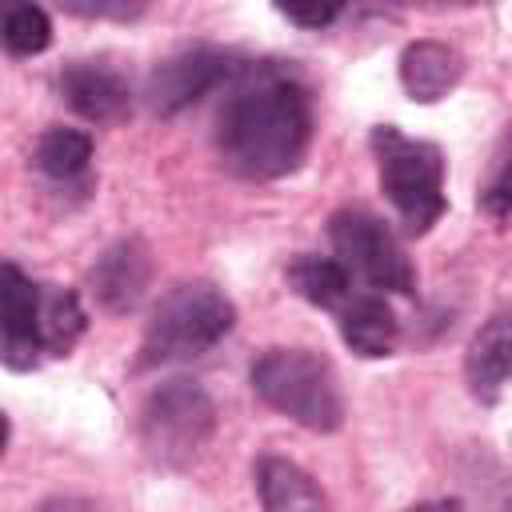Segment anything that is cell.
I'll return each mask as SVG.
<instances>
[{"label": "cell", "mask_w": 512, "mask_h": 512, "mask_svg": "<svg viewBox=\"0 0 512 512\" xmlns=\"http://www.w3.org/2000/svg\"><path fill=\"white\" fill-rule=\"evenodd\" d=\"M408 512H460V504L456 500H428V504H416Z\"/></svg>", "instance_id": "20"}, {"label": "cell", "mask_w": 512, "mask_h": 512, "mask_svg": "<svg viewBox=\"0 0 512 512\" xmlns=\"http://www.w3.org/2000/svg\"><path fill=\"white\" fill-rule=\"evenodd\" d=\"M40 352V284H32L16 264H4V364L32 368Z\"/></svg>", "instance_id": "8"}, {"label": "cell", "mask_w": 512, "mask_h": 512, "mask_svg": "<svg viewBox=\"0 0 512 512\" xmlns=\"http://www.w3.org/2000/svg\"><path fill=\"white\" fill-rule=\"evenodd\" d=\"M464 376L472 396L480 400H496L500 388L512 376V308H500L468 344L464 356Z\"/></svg>", "instance_id": "10"}, {"label": "cell", "mask_w": 512, "mask_h": 512, "mask_svg": "<svg viewBox=\"0 0 512 512\" xmlns=\"http://www.w3.org/2000/svg\"><path fill=\"white\" fill-rule=\"evenodd\" d=\"M280 16H288L292 24H304V28H324V24H332L340 16V4H312V8H304V4H280Z\"/></svg>", "instance_id": "19"}, {"label": "cell", "mask_w": 512, "mask_h": 512, "mask_svg": "<svg viewBox=\"0 0 512 512\" xmlns=\"http://www.w3.org/2000/svg\"><path fill=\"white\" fill-rule=\"evenodd\" d=\"M60 88L68 96V104L84 116V120H96V124H112L128 112L132 104V92H128V80L104 64H68L64 76H60Z\"/></svg>", "instance_id": "9"}, {"label": "cell", "mask_w": 512, "mask_h": 512, "mask_svg": "<svg viewBox=\"0 0 512 512\" xmlns=\"http://www.w3.org/2000/svg\"><path fill=\"white\" fill-rule=\"evenodd\" d=\"M232 320H236V308L224 292H216L212 284H180L156 304L144 328L136 364L160 368V364L196 360L232 332Z\"/></svg>", "instance_id": "2"}, {"label": "cell", "mask_w": 512, "mask_h": 512, "mask_svg": "<svg viewBox=\"0 0 512 512\" xmlns=\"http://www.w3.org/2000/svg\"><path fill=\"white\" fill-rule=\"evenodd\" d=\"M484 208L492 216H500V220H512V148H508V156L500 160L496 176L484 188Z\"/></svg>", "instance_id": "18"}, {"label": "cell", "mask_w": 512, "mask_h": 512, "mask_svg": "<svg viewBox=\"0 0 512 512\" xmlns=\"http://www.w3.org/2000/svg\"><path fill=\"white\" fill-rule=\"evenodd\" d=\"M0 36H4V48L12 56H36V52L48 48L52 24H48L44 8H36V4H12L4 12V32Z\"/></svg>", "instance_id": "17"}, {"label": "cell", "mask_w": 512, "mask_h": 512, "mask_svg": "<svg viewBox=\"0 0 512 512\" xmlns=\"http://www.w3.org/2000/svg\"><path fill=\"white\" fill-rule=\"evenodd\" d=\"M232 76V60L220 48L196 44V48H180L176 56H168L152 76H148V104L160 116H176L180 108L204 100L212 88H220Z\"/></svg>", "instance_id": "7"}, {"label": "cell", "mask_w": 512, "mask_h": 512, "mask_svg": "<svg viewBox=\"0 0 512 512\" xmlns=\"http://www.w3.org/2000/svg\"><path fill=\"white\" fill-rule=\"evenodd\" d=\"M336 320H340L344 344H348L352 352H360V356H388V352L396 348L400 324H396V316H392V308H388V300H384L380 292L360 288V292L336 312Z\"/></svg>", "instance_id": "11"}, {"label": "cell", "mask_w": 512, "mask_h": 512, "mask_svg": "<svg viewBox=\"0 0 512 512\" xmlns=\"http://www.w3.org/2000/svg\"><path fill=\"white\" fill-rule=\"evenodd\" d=\"M312 136L308 88L288 68L248 72L220 108L216 148L236 176L272 180L300 164Z\"/></svg>", "instance_id": "1"}, {"label": "cell", "mask_w": 512, "mask_h": 512, "mask_svg": "<svg viewBox=\"0 0 512 512\" xmlns=\"http://www.w3.org/2000/svg\"><path fill=\"white\" fill-rule=\"evenodd\" d=\"M212 424L216 408L208 392L192 380H168L148 396L140 412V440L160 464L180 468L208 444Z\"/></svg>", "instance_id": "6"}, {"label": "cell", "mask_w": 512, "mask_h": 512, "mask_svg": "<svg viewBox=\"0 0 512 512\" xmlns=\"http://www.w3.org/2000/svg\"><path fill=\"white\" fill-rule=\"evenodd\" d=\"M380 188L408 232H428L444 212V156L428 140H412L392 124L372 132Z\"/></svg>", "instance_id": "4"}, {"label": "cell", "mask_w": 512, "mask_h": 512, "mask_svg": "<svg viewBox=\"0 0 512 512\" xmlns=\"http://www.w3.org/2000/svg\"><path fill=\"white\" fill-rule=\"evenodd\" d=\"M256 492L264 512H328V496L320 484L284 456H264L256 464Z\"/></svg>", "instance_id": "12"}, {"label": "cell", "mask_w": 512, "mask_h": 512, "mask_svg": "<svg viewBox=\"0 0 512 512\" xmlns=\"http://www.w3.org/2000/svg\"><path fill=\"white\" fill-rule=\"evenodd\" d=\"M92 160V136L76 128H52L36 144V168L48 172L52 180H72L88 168Z\"/></svg>", "instance_id": "16"}, {"label": "cell", "mask_w": 512, "mask_h": 512, "mask_svg": "<svg viewBox=\"0 0 512 512\" xmlns=\"http://www.w3.org/2000/svg\"><path fill=\"white\" fill-rule=\"evenodd\" d=\"M92 284H96V296H100L108 308L124 312V308H132V304L140 300V292H144V284H148V256H144L140 244H132V240L116 244V248H108V252L100 256V264L92 268Z\"/></svg>", "instance_id": "14"}, {"label": "cell", "mask_w": 512, "mask_h": 512, "mask_svg": "<svg viewBox=\"0 0 512 512\" xmlns=\"http://www.w3.org/2000/svg\"><path fill=\"white\" fill-rule=\"evenodd\" d=\"M328 240H332L336 260L348 268V276L356 284H368V292L408 296L416 288V272H412L400 240L368 208H340L328 220Z\"/></svg>", "instance_id": "5"}, {"label": "cell", "mask_w": 512, "mask_h": 512, "mask_svg": "<svg viewBox=\"0 0 512 512\" xmlns=\"http://www.w3.org/2000/svg\"><path fill=\"white\" fill-rule=\"evenodd\" d=\"M460 72H464L460 56L448 44H436V40L408 44L404 56H400V80H404L408 96L420 100V104H432V100L448 96V88H456Z\"/></svg>", "instance_id": "13"}, {"label": "cell", "mask_w": 512, "mask_h": 512, "mask_svg": "<svg viewBox=\"0 0 512 512\" xmlns=\"http://www.w3.org/2000/svg\"><path fill=\"white\" fill-rule=\"evenodd\" d=\"M288 280L292 288L316 304V308H328V312H340L360 288L356 280L348 276V268L336 260V256H300L292 268H288Z\"/></svg>", "instance_id": "15"}, {"label": "cell", "mask_w": 512, "mask_h": 512, "mask_svg": "<svg viewBox=\"0 0 512 512\" xmlns=\"http://www.w3.org/2000/svg\"><path fill=\"white\" fill-rule=\"evenodd\" d=\"M252 388L288 420L332 432L344 420V396L336 384V372L324 356L308 348H268L252 364Z\"/></svg>", "instance_id": "3"}]
</instances>
